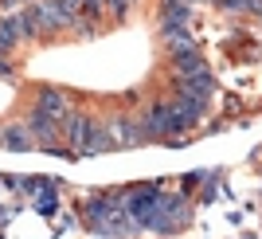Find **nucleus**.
<instances>
[{
  "label": "nucleus",
  "mask_w": 262,
  "mask_h": 239,
  "mask_svg": "<svg viewBox=\"0 0 262 239\" xmlns=\"http://www.w3.org/2000/svg\"><path fill=\"white\" fill-rule=\"evenodd\" d=\"M32 12V24H35V32H59L63 24H71V12L59 4V0H43V4H35Z\"/></svg>",
  "instance_id": "nucleus-1"
},
{
  "label": "nucleus",
  "mask_w": 262,
  "mask_h": 239,
  "mask_svg": "<svg viewBox=\"0 0 262 239\" xmlns=\"http://www.w3.org/2000/svg\"><path fill=\"white\" fill-rule=\"evenodd\" d=\"M35 110H43V114H51V118H63V114H67V98H63V90L43 87V90H39V102H35Z\"/></svg>",
  "instance_id": "nucleus-2"
},
{
  "label": "nucleus",
  "mask_w": 262,
  "mask_h": 239,
  "mask_svg": "<svg viewBox=\"0 0 262 239\" xmlns=\"http://www.w3.org/2000/svg\"><path fill=\"white\" fill-rule=\"evenodd\" d=\"M4 145H8V149H16V153L32 149L35 137H32V130H28V122H24V126H4Z\"/></svg>",
  "instance_id": "nucleus-3"
},
{
  "label": "nucleus",
  "mask_w": 262,
  "mask_h": 239,
  "mask_svg": "<svg viewBox=\"0 0 262 239\" xmlns=\"http://www.w3.org/2000/svg\"><path fill=\"white\" fill-rule=\"evenodd\" d=\"M16 39H20V35H16V28H12L8 20H0V51H8Z\"/></svg>",
  "instance_id": "nucleus-4"
},
{
  "label": "nucleus",
  "mask_w": 262,
  "mask_h": 239,
  "mask_svg": "<svg viewBox=\"0 0 262 239\" xmlns=\"http://www.w3.org/2000/svg\"><path fill=\"white\" fill-rule=\"evenodd\" d=\"M12 75V67H8V59H4V51H0V78H8Z\"/></svg>",
  "instance_id": "nucleus-5"
},
{
  "label": "nucleus",
  "mask_w": 262,
  "mask_h": 239,
  "mask_svg": "<svg viewBox=\"0 0 262 239\" xmlns=\"http://www.w3.org/2000/svg\"><path fill=\"white\" fill-rule=\"evenodd\" d=\"M8 216H12V208H0V228L8 224Z\"/></svg>",
  "instance_id": "nucleus-6"
},
{
  "label": "nucleus",
  "mask_w": 262,
  "mask_h": 239,
  "mask_svg": "<svg viewBox=\"0 0 262 239\" xmlns=\"http://www.w3.org/2000/svg\"><path fill=\"white\" fill-rule=\"evenodd\" d=\"M0 142H4V133H0Z\"/></svg>",
  "instance_id": "nucleus-7"
}]
</instances>
